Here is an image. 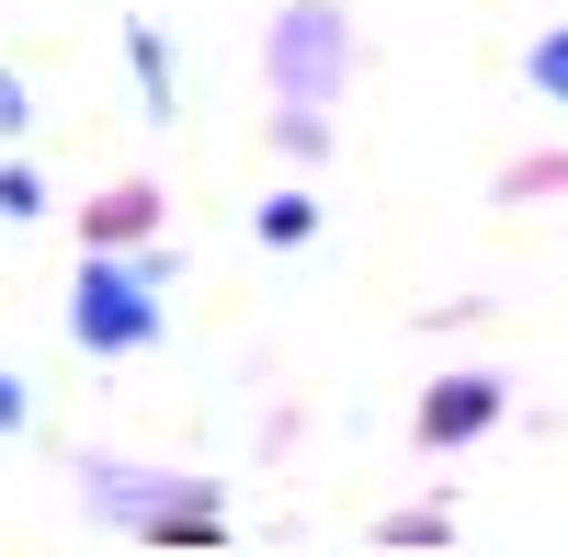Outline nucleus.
I'll use <instances>...</instances> for the list:
<instances>
[{"mask_svg":"<svg viewBox=\"0 0 568 557\" xmlns=\"http://www.w3.org/2000/svg\"><path fill=\"white\" fill-rule=\"evenodd\" d=\"M69 342L80 353H149L160 342V273L91 251V273L69 285Z\"/></svg>","mask_w":568,"mask_h":557,"instance_id":"nucleus-1","label":"nucleus"},{"mask_svg":"<svg viewBox=\"0 0 568 557\" xmlns=\"http://www.w3.org/2000/svg\"><path fill=\"white\" fill-rule=\"evenodd\" d=\"M329 80H342V12H329V0H296V12L273 23V91L296 103V149H318Z\"/></svg>","mask_w":568,"mask_h":557,"instance_id":"nucleus-2","label":"nucleus"},{"mask_svg":"<svg viewBox=\"0 0 568 557\" xmlns=\"http://www.w3.org/2000/svg\"><path fill=\"white\" fill-rule=\"evenodd\" d=\"M500 422V376H433V398H420V444L455 455V444H478Z\"/></svg>","mask_w":568,"mask_h":557,"instance_id":"nucleus-3","label":"nucleus"},{"mask_svg":"<svg viewBox=\"0 0 568 557\" xmlns=\"http://www.w3.org/2000/svg\"><path fill=\"white\" fill-rule=\"evenodd\" d=\"M524 80H535V91H546V103H568V23H557V34H535V45H524Z\"/></svg>","mask_w":568,"mask_h":557,"instance_id":"nucleus-4","label":"nucleus"},{"mask_svg":"<svg viewBox=\"0 0 568 557\" xmlns=\"http://www.w3.org/2000/svg\"><path fill=\"white\" fill-rule=\"evenodd\" d=\"M251 227H262V240H273V251H296V240H307V227H318V205H307V194H273V205H262Z\"/></svg>","mask_w":568,"mask_h":557,"instance_id":"nucleus-5","label":"nucleus"},{"mask_svg":"<svg viewBox=\"0 0 568 557\" xmlns=\"http://www.w3.org/2000/svg\"><path fill=\"white\" fill-rule=\"evenodd\" d=\"M125 58H136V80H149V114H171V58H160V34H136Z\"/></svg>","mask_w":568,"mask_h":557,"instance_id":"nucleus-6","label":"nucleus"},{"mask_svg":"<svg viewBox=\"0 0 568 557\" xmlns=\"http://www.w3.org/2000/svg\"><path fill=\"white\" fill-rule=\"evenodd\" d=\"M34 205H45V182L34 171H0V216H34Z\"/></svg>","mask_w":568,"mask_h":557,"instance_id":"nucleus-7","label":"nucleus"},{"mask_svg":"<svg viewBox=\"0 0 568 557\" xmlns=\"http://www.w3.org/2000/svg\"><path fill=\"white\" fill-rule=\"evenodd\" d=\"M23 114H34V103H23V80H12V69H0V136H12Z\"/></svg>","mask_w":568,"mask_h":557,"instance_id":"nucleus-8","label":"nucleus"},{"mask_svg":"<svg viewBox=\"0 0 568 557\" xmlns=\"http://www.w3.org/2000/svg\"><path fill=\"white\" fill-rule=\"evenodd\" d=\"M0 433H23V387L12 376H0Z\"/></svg>","mask_w":568,"mask_h":557,"instance_id":"nucleus-9","label":"nucleus"}]
</instances>
